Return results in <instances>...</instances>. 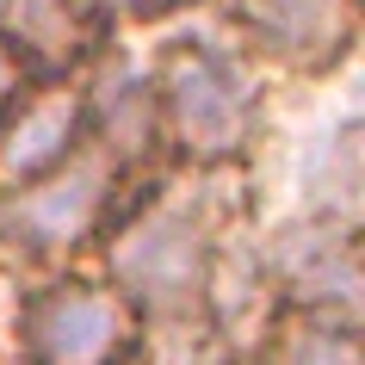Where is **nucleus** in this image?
Returning a JSON list of instances; mask_svg holds the SVG:
<instances>
[{"label": "nucleus", "mask_w": 365, "mask_h": 365, "mask_svg": "<svg viewBox=\"0 0 365 365\" xmlns=\"http://www.w3.org/2000/svg\"><path fill=\"white\" fill-rule=\"evenodd\" d=\"M99 38H130V31H161V25L198 13L192 0H75Z\"/></svg>", "instance_id": "obj_12"}, {"label": "nucleus", "mask_w": 365, "mask_h": 365, "mask_svg": "<svg viewBox=\"0 0 365 365\" xmlns=\"http://www.w3.org/2000/svg\"><path fill=\"white\" fill-rule=\"evenodd\" d=\"M192 6H198V13H205V6H211V0H192Z\"/></svg>", "instance_id": "obj_15"}, {"label": "nucleus", "mask_w": 365, "mask_h": 365, "mask_svg": "<svg viewBox=\"0 0 365 365\" xmlns=\"http://www.w3.org/2000/svg\"><path fill=\"white\" fill-rule=\"evenodd\" d=\"M0 43L31 75H81L106 38L75 0H0Z\"/></svg>", "instance_id": "obj_10"}, {"label": "nucleus", "mask_w": 365, "mask_h": 365, "mask_svg": "<svg viewBox=\"0 0 365 365\" xmlns=\"http://www.w3.org/2000/svg\"><path fill=\"white\" fill-rule=\"evenodd\" d=\"M242 365H365V322L285 316L272 309L242 346Z\"/></svg>", "instance_id": "obj_11"}, {"label": "nucleus", "mask_w": 365, "mask_h": 365, "mask_svg": "<svg viewBox=\"0 0 365 365\" xmlns=\"http://www.w3.org/2000/svg\"><path fill=\"white\" fill-rule=\"evenodd\" d=\"M254 267H260L267 309L328 316V322H365L359 230L285 211V217H272V223L254 230Z\"/></svg>", "instance_id": "obj_6"}, {"label": "nucleus", "mask_w": 365, "mask_h": 365, "mask_svg": "<svg viewBox=\"0 0 365 365\" xmlns=\"http://www.w3.org/2000/svg\"><path fill=\"white\" fill-rule=\"evenodd\" d=\"M81 143H87L81 75H38L0 112V192L56 173Z\"/></svg>", "instance_id": "obj_8"}, {"label": "nucleus", "mask_w": 365, "mask_h": 365, "mask_svg": "<svg viewBox=\"0 0 365 365\" xmlns=\"http://www.w3.org/2000/svg\"><path fill=\"white\" fill-rule=\"evenodd\" d=\"M143 75L155 99V143L161 168L186 173H254L260 149L272 143V87L211 19L161 25L143 50Z\"/></svg>", "instance_id": "obj_2"}, {"label": "nucleus", "mask_w": 365, "mask_h": 365, "mask_svg": "<svg viewBox=\"0 0 365 365\" xmlns=\"http://www.w3.org/2000/svg\"><path fill=\"white\" fill-rule=\"evenodd\" d=\"M6 285V346L19 365H143L149 334L93 267L0 279Z\"/></svg>", "instance_id": "obj_4"}, {"label": "nucleus", "mask_w": 365, "mask_h": 365, "mask_svg": "<svg viewBox=\"0 0 365 365\" xmlns=\"http://www.w3.org/2000/svg\"><path fill=\"white\" fill-rule=\"evenodd\" d=\"M173 365H242V353L230 341H198V346H180Z\"/></svg>", "instance_id": "obj_14"}, {"label": "nucleus", "mask_w": 365, "mask_h": 365, "mask_svg": "<svg viewBox=\"0 0 365 365\" xmlns=\"http://www.w3.org/2000/svg\"><path fill=\"white\" fill-rule=\"evenodd\" d=\"M143 365H149V359H143Z\"/></svg>", "instance_id": "obj_16"}, {"label": "nucleus", "mask_w": 365, "mask_h": 365, "mask_svg": "<svg viewBox=\"0 0 365 365\" xmlns=\"http://www.w3.org/2000/svg\"><path fill=\"white\" fill-rule=\"evenodd\" d=\"M81 99H87V136L124 173H155L161 168L149 75H143V50H130V38H106L87 56V68H81Z\"/></svg>", "instance_id": "obj_7"}, {"label": "nucleus", "mask_w": 365, "mask_h": 365, "mask_svg": "<svg viewBox=\"0 0 365 365\" xmlns=\"http://www.w3.org/2000/svg\"><path fill=\"white\" fill-rule=\"evenodd\" d=\"M136 173H124L93 136L56 173L0 192V279H43L93 260L118 198Z\"/></svg>", "instance_id": "obj_3"}, {"label": "nucleus", "mask_w": 365, "mask_h": 365, "mask_svg": "<svg viewBox=\"0 0 365 365\" xmlns=\"http://www.w3.org/2000/svg\"><path fill=\"white\" fill-rule=\"evenodd\" d=\"M254 186H260L254 173H186V168H155L124 186L87 267L143 322L149 353L217 341L211 291L235 242L260 223Z\"/></svg>", "instance_id": "obj_1"}, {"label": "nucleus", "mask_w": 365, "mask_h": 365, "mask_svg": "<svg viewBox=\"0 0 365 365\" xmlns=\"http://www.w3.org/2000/svg\"><path fill=\"white\" fill-rule=\"evenodd\" d=\"M31 81H38V75H31V68H25V62L13 56L6 43H0V112H6V106H13V99L31 87Z\"/></svg>", "instance_id": "obj_13"}, {"label": "nucleus", "mask_w": 365, "mask_h": 365, "mask_svg": "<svg viewBox=\"0 0 365 365\" xmlns=\"http://www.w3.org/2000/svg\"><path fill=\"white\" fill-rule=\"evenodd\" d=\"M205 13L272 87H322L359 50V0H211Z\"/></svg>", "instance_id": "obj_5"}, {"label": "nucleus", "mask_w": 365, "mask_h": 365, "mask_svg": "<svg viewBox=\"0 0 365 365\" xmlns=\"http://www.w3.org/2000/svg\"><path fill=\"white\" fill-rule=\"evenodd\" d=\"M291 211L322 217V223H365V124L359 112L328 118L322 130L304 143L297 173H291Z\"/></svg>", "instance_id": "obj_9"}]
</instances>
